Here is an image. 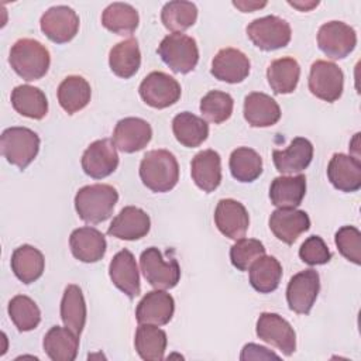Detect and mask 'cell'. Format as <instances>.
Here are the masks:
<instances>
[{
    "label": "cell",
    "mask_w": 361,
    "mask_h": 361,
    "mask_svg": "<svg viewBox=\"0 0 361 361\" xmlns=\"http://www.w3.org/2000/svg\"><path fill=\"white\" fill-rule=\"evenodd\" d=\"M344 89V73L334 62L319 59L312 63L309 73V90L317 99L333 103L338 100Z\"/></svg>",
    "instance_id": "cell-8"
},
{
    "label": "cell",
    "mask_w": 361,
    "mask_h": 361,
    "mask_svg": "<svg viewBox=\"0 0 361 361\" xmlns=\"http://www.w3.org/2000/svg\"><path fill=\"white\" fill-rule=\"evenodd\" d=\"M214 223L223 235L240 240L248 230L250 216L243 203L234 199H221L214 210Z\"/></svg>",
    "instance_id": "cell-16"
},
{
    "label": "cell",
    "mask_w": 361,
    "mask_h": 361,
    "mask_svg": "<svg viewBox=\"0 0 361 361\" xmlns=\"http://www.w3.org/2000/svg\"><path fill=\"white\" fill-rule=\"evenodd\" d=\"M257 336L276 347L283 355H292L296 350V333L293 327L289 324L278 313L264 312L259 314L257 320Z\"/></svg>",
    "instance_id": "cell-11"
},
{
    "label": "cell",
    "mask_w": 361,
    "mask_h": 361,
    "mask_svg": "<svg viewBox=\"0 0 361 361\" xmlns=\"http://www.w3.org/2000/svg\"><path fill=\"white\" fill-rule=\"evenodd\" d=\"M82 169L93 179H103L111 175L118 166L117 148L110 138L93 141L82 155Z\"/></svg>",
    "instance_id": "cell-13"
},
{
    "label": "cell",
    "mask_w": 361,
    "mask_h": 361,
    "mask_svg": "<svg viewBox=\"0 0 361 361\" xmlns=\"http://www.w3.org/2000/svg\"><path fill=\"white\" fill-rule=\"evenodd\" d=\"M172 131L179 144L186 148H195L206 141L209 135V124L206 120L189 111H182L173 117Z\"/></svg>",
    "instance_id": "cell-35"
},
{
    "label": "cell",
    "mask_w": 361,
    "mask_h": 361,
    "mask_svg": "<svg viewBox=\"0 0 361 361\" xmlns=\"http://www.w3.org/2000/svg\"><path fill=\"white\" fill-rule=\"evenodd\" d=\"M313 158V145L305 137H296L286 149H274L272 159L278 172L293 175L305 171Z\"/></svg>",
    "instance_id": "cell-22"
},
{
    "label": "cell",
    "mask_w": 361,
    "mask_h": 361,
    "mask_svg": "<svg viewBox=\"0 0 361 361\" xmlns=\"http://www.w3.org/2000/svg\"><path fill=\"white\" fill-rule=\"evenodd\" d=\"M230 172L238 182H252L262 173L261 155L248 147H240L230 155Z\"/></svg>",
    "instance_id": "cell-40"
},
{
    "label": "cell",
    "mask_w": 361,
    "mask_h": 361,
    "mask_svg": "<svg viewBox=\"0 0 361 361\" xmlns=\"http://www.w3.org/2000/svg\"><path fill=\"white\" fill-rule=\"evenodd\" d=\"M317 45L327 58L343 59L357 45L355 30L343 21L324 23L317 31Z\"/></svg>",
    "instance_id": "cell-9"
},
{
    "label": "cell",
    "mask_w": 361,
    "mask_h": 361,
    "mask_svg": "<svg viewBox=\"0 0 361 361\" xmlns=\"http://www.w3.org/2000/svg\"><path fill=\"white\" fill-rule=\"evenodd\" d=\"M247 35L251 42L262 51H275L289 44L292 37L290 25L278 16L255 18L247 25Z\"/></svg>",
    "instance_id": "cell-6"
},
{
    "label": "cell",
    "mask_w": 361,
    "mask_h": 361,
    "mask_svg": "<svg viewBox=\"0 0 361 361\" xmlns=\"http://www.w3.org/2000/svg\"><path fill=\"white\" fill-rule=\"evenodd\" d=\"M56 94L61 107L68 114H75L89 104L92 89L85 78L79 75H71L59 83Z\"/></svg>",
    "instance_id": "cell-31"
},
{
    "label": "cell",
    "mask_w": 361,
    "mask_h": 361,
    "mask_svg": "<svg viewBox=\"0 0 361 361\" xmlns=\"http://www.w3.org/2000/svg\"><path fill=\"white\" fill-rule=\"evenodd\" d=\"M320 290V278L314 269L295 274L286 288V300L292 312L309 314Z\"/></svg>",
    "instance_id": "cell-12"
},
{
    "label": "cell",
    "mask_w": 361,
    "mask_h": 361,
    "mask_svg": "<svg viewBox=\"0 0 361 361\" xmlns=\"http://www.w3.org/2000/svg\"><path fill=\"white\" fill-rule=\"evenodd\" d=\"M42 347L52 361H73L79 350V336L66 326H54L44 336Z\"/></svg>",
    "instance_id": "cell-27"
},
{
    "label": "cell",
    "mask_w": 361,
    "mask_h": 361,
    "mask_svg": "<svg viewBox=\"0 0 361 361\" xmlns=\"http://www.w3.org/2000/svg\"><path fill=\"white\" fill-rule=\"evenodd\" d=\"M233 4L240 8L243 13H250V11H254L257 8H261L264 6H267V1H262V3H255V1H233Z\"/></svg>",
    "instance_id": "cell-47"
},
{
    "label": "cell",
    "mask_w": 361,
    "mask_h": 361,
    "mask_svg": "<svg viewBox=\"0 0 361 361\" xmlns=\"http://www.w3.org/2000/svg\"><path fill=\"white\" fill-rule=\"evenodd\" d=\"M268 223L274 235L288 245L293 244L302 233L310 228L307 213L290 207H278L274 210Z\"/></svg>",
    "instance_id": "cell-18"
},
{
    "label": "cell",
    "mask_w": 361,
    "mask_h": 361,
    "mask_svg": "<svg viewBox=\"0 0 361 361\" xmlns=\"http://www.w3.org/2000/svg\"><path fill=\"white\" fill-rule=\"evenodd\" d=\"M175 312L173 298L164 289H155L147 292L138 302L135 309L137 322L164 326L168 324Z\"/></svg>",
    "instance_id": "cell-17"
},
{
    "label": "cell",
    "mask_w": 361,
    "mask_h": 361,
    "mask_svg": "<svg viewBox=\"0 0 361 361\" xmlns=\"http://www.w3.org/2000/svg\"><path fill=\"white\" fill-rule=\"evenodd\" d=\"M44 268L45 259L42 252L30 244L17 247L11 254V271L25 285L41 278Z\"/></svg>",
    "instance_id": "cell-28"
},
{
    "label": "cell",
    "mask_w": 361,
    "mask_h": 361,
    "mask_svg": "<svg viewBox=\"0 0 361 361\" xmlns=\"http://www.w3.org/2000/svg\"><path fill=\"white\" fill-rule=\"evenodd\" d=\"M39 27L48 39L56 44H65L78 34L79 16L68 6H54L41 16Z\"/></svg>",
    "instance_id": "cell-14"
},
{
    "label": "cell",
    "mask_w": 361,
    "mask_h": 361,
    "mask_svg": "<svg viewBox=\"0 0 361 361\" xmlns=\"http://www.w3.org/2000/svg\"><path fill=\"white\" fill-rule=\"evenodd\" d=\"M250 358H254V360H261V358H278V355L272 351H268V348L262 347V345H257V344H245L243 351H241V355H240V360H250Z\"/></svg>",
    "instance_id": "cell-46"
},
{
    "label": "cell",
    "mask_w": 361,
    "mask_h": 361,
    "mask_svg": "<svg viewBox=\"0 0 361 361\" xmlns=\"http://www.w3.org/2000/svg\"><path fill=\"white\" fill-rule=\"evenodd\" d=\"M299 258L312 267L323 265L331 259V252L320 235H310L302 243Z\"/></svg>",
    "instance_id": "cell-45"
},
{
    "label": "cell",
    "mask_w": 361,
    "mask_h": 361,
    "mask_svg": "<svg viewBox=\"0 0 361 361\" xmlns=\"http://www.w3.org/2000/svg\"><path fill=\"white\" fill-rule=\"evenodd\" d=\"M248 56L235 48L220 49L212 61V75L226 83H240L250 73Z\"/></svg>",
    "instance_id": "cell-21"
},
{
    "label": "cell",
    "mask_w": 361,
    "mask_h": 361,
    "mask_svg": "<svg viewBox=\"0 0 361 361\" xmlns=\"http://www.w3.org/2000/svg\"><path fill=\"white\" fill-rule=\"evenodd\" d=\"M109 275L116 288H118L130 299H134L141 292L140 274L135 258L131 251H118L109 265Z\"/></svg>",
    "instance_id": "cell-20"
},
{
    "label": "cell",
    "mask_w": 361,
    "mask_h": 361,
    "mask_svg": "<svg viewBox=\"0 0 361 361\" xmlns=\"http://www.w3.org/2000/svg\"><path fill=\"white\" fill-rule=\"evenodd\" d=\"M138 23V11L128 3H111L102 13V25L117 35H131Z\"/></svg>",
    "instance_id": "cell-36"
},
{
    "label": "cell",
    "mask_w": 361,
    "mask_h": 361,
    "mask_svg": "<svg viewBox=\"0 0 361 361\" xmlns=\"http://www.w3.org/2000/svg\"><path fill=\"white\" fill-rule=\"evenodd\" d=\"M140 267L147 282L155 289H172L180 279V267L175 258L165 261L157 247L141 252Z\"/></svg>",
    "instance_id": "cell-7"
},
{
    "label": "cell",
    "mask_w": 361,
    "mask_h": 361,
    "mask_svg": "<svg viewBox=\"0 0 361 361\" xmlns=\"http://www.w3.org/2000/svg\"><path fill=\"white\" fill-rule=\"evenodd\" d=\"M197 20V7L192 1L173 0L164 4L161 21L172 32H182L190 28Z\"/></svg>",
    "instance_id": "cell-39"
},
{
    "label": "cell",
    "mask_w": 361,
    "mask_h": 361,
    "mask_svg": "<svg viewBox=\"0 0 361 361\" xmlns=\"http://www.w3.org/2000/svg\"><path fill=\"white\" fill-rule=\"evenodd\" d=\"M8 316L18 331L34 330L41 322V310L37 303L25 296L17 295L8 302Z\"/></svg>",
    "instance_id": "cell-41"
},
{
    "label": "cell",
    "mask_w": 361,
    "mask_h": 361,
    "mask_svg": "<svg viewBox=\"0 0 361 361\" xmlns=\"http://www.w3.org/2000/svg\"><path fill=\"white\" fill-rule=\"evenodd\" d=\"M11 104L18 114L34 120H41L48 113L45 93L31 85L16 86L11 92Z\"/></svg>",
    "instance_id": "cell-32"
},
{
    "label": "cell",
    "mask_w": 361,
    "mask_h": 361,
    "mask_svg": "<svg viewBox=\"0 0 361 361\" xmlns=\"http://www.w3.org/2000/svg\"><path fill=\"white\" fill-rule=\"evenodd\" d=\"M158 55L175 73H189L199 62V48L195 38L182 34H168L158 47Z\"/></svg>",
    "instance_id": "cell-5"
},
{
    "label": "cell",
    "mask_w": 361,
    "mask_h": 361,
    "mask_svg": "<svg viewBox=\"0 0 361 361\" xmlns=\"http://www.w3.org/2000/svg\"><path fill=\"white\" fill-rule=\"evenodd\" d=\"M152 138V128L148 121L140 117L121 118L113 131V142L117 149L126 154H133L144 147Z\"/></svg>",
    "instance_id": "cell-15"
},
{
    "label": "cell",
    "mask_w": 361,
    "mask_h": 361,
    "mask_svg": "<svg viewBox=\"0 0 361 361\" xmlns=\"http://www.w3.org/2000/svg\"><path fill=\"white\" fill-rule=\"evenodd\" d=\"M8 63L20 78L31 82L47 75L51 63V55L47 47L39 41L21 38L11 47Z\"/></svg>",
    "instance_id": "cell-2"
},
{
    "label": "cell",
    "mask_w": 361,
    "mask_h": 361,
    "mask_svg": "<svg viewBox=\"0 0 361 361\" xmlns=\"http://www.w3.org/2000/svg\"><path fill=\"white\" fill-rule=\"evenodd\" d=\"M289 4L292 7H296L300 11H309L310 8L316 7L319 4V1H309V3H300V1H289Z\"/></svg>",
    "instance_id": "cell-48"
},
{
    "label": "cell",
    "mask_w": 361,
    "mask_h": 361,
    "mask_svg": "<svg viewBox=\"0 0 361 361\" xmlns=\"http://www.w3.org/2000/svg\"><path fill=\"white\" fill-rule=\"evenodd\" d=\"M39 137L27 127H10L1 133V155L21 171L25 169L39 151Z\"/></svg>",
    "instance_id": "cell-4"
},
{
    "label": "cell",
    "mask_w": 361,
    "mask_h": 361,
    "mask_svg": "<svg viewBox=\"0 0 361 361\" xmlns=\"http://www.w3.org/2000/svg\"><path fill=\"white\" fill-rule=\"evenodd\" d=\"M138 92L144 103L149 107L166 109L179 100L182 90L175 78L165 72L154 71L142 79Z\"/></svg>",
    "instance_id": "cell-10"
},
{
    "label": "cell",
    "mask_w": 361,
    "mask_h": 361,
    "mask_svg": "<svg viewBox=\"0 0 361 361\" xmlns=\"http://www.w3.org/2000/svg\"><path fill=\"white\" fill-rule=\"evenodd\" d=\"M300 78V66L296 59L283 56L269 63L267 69V79L271 89L276 94L292 93Z\"/></svg>",
    "instance_id": "cell-34"
},
{
    "label": "cell",
    "mask_w": 361,
    "mask_h": 361,
    "mask_svg": "<svg viewBox=\"0 0 361 361\" xmlns=\"http://www.w3.org/2000/svg\"><path fill=\"white\" fill-rule=\"evenodd\" d=\"M334 243L340 254L355 265L361 264V233L354 226H343L336 231Z\"/></svg>",
    "instance_id": "cell-44"
},
{
    "label": "cell",
    "mask_w": 361,
    "mask_h": 361,
    "mask_svg": "<svg viewBox=\"0 0 361 361\" xmlns=\"http://www.w3.org/2000/svg\"><path fill=\"white\" fill-rule=\"evenodd\" d=\"M233 97L228 93L220 90H210L200 100L202 116L214 124H220L228 120L233 114Z\"/></svg>",
    "instance_id": "cell-42"
},
{
    "label": "cell",
    "mask_w": 361,
    "mask_h": 361,
    "mask_svg": "<svg viewBox=\"0 0 361 361\" xmlns=\"http://www.w3.org/2000/svg\"><path fill=\"white\" fill-rule=\"evenodd\" d=\"M244 118L251 127H271L281 118L276 100L262 92H252L244 99Z\"/></svg>",
    "instance_id": "cell-26"
},
{
    "label": "cell",
    "mask_w": 361,
    "mask_h": 361,
    "mask_svg": "<svg viewBox=\"0 0 361 361\" xmlns=\"http://www.w3.org/2000/svg\"><path fill=\"white\" fill-rule=\"evenodd\" d=\"M166 333L155 324L141 323L135 330L134 347L145 361H161L166 350Z\"/></svg>",
    "instance_id": "cell-33"
},
{
    "label": "cell",
    "mask_w": 361,
    "mask_h": 361,
    "mask_svg": "<svg viewBox=\"0 0 361 361\" xmlns=\"http://www.w3.org/2000/svg\"><path fill=\"white\" fill-rule=\"evenodd\" d=\"M330 183L341 192H357L361 188V162L355 157L334 154L327 165Z\"/></svg>",
    "instance_id": "cell-24"
},
{
    "label": "cell",
    "mask_w": 361,
    "mask_h": 361,
    "mask_svg": "<svg viewBox=\"0 0 361 361\" xmlns=\"http://www.w3.org/2000/svg\"><path fill=\"white\" fill-rule=\"evenodd\" d=\"M61 319L73 333L80 336L86 323V302L78 285H68L61 300Z\"/></svg>",
    "instance_id": "cell-37"
},
{
    "label": "cell",
    "mask_w": 361,
    "mask_h": 361,
    "mask_svg": "<svg viewBox=\"0 0 361 361\" xmlns=\"http://www.w3.org/2000/svg\"><path fill=\"white\" fill-rule=\"evenodd\" d=\"M306 193L305 175L278 176L269 186L271 203L276 207H298Z\"/></svg>",
    "instance_id": "cell-30"
},
{
    "label": "cell",
    "mask_w": 361,
    "mask_h": 361,
    "mask_svg": "<svg viewBox=\"0 0 361 361\" xmlns=\"http://www.w3.org/2000/svg\"><path fill=\"white\" fill-rule=\"evenodd\" d=\"M190 175L195 185L206 193L216 190L221 182V158L213 149L197 152L190 162Z\"/></svg>",
    "instance_id": "cell-25"
},
{
    "label": "cell",
    "mask_w": 361,
    "mask_h": 361,
    "mask_svg": "<svg viewBox=\"0 0 361 361\" xmlns=\"http://www.w3.org/2000/svg\"><path fill=\"white\" fill-rule=\"evenodd\" d=\"M141 65V52L135 38H127L117 42L109 54V66L111 72L123 79H128L137 73Z\"/></svg>",
    "instance_id": "cell-29"
},
{
    "label": "cell",
    "mask_w": 361,
    "mask_h": 361,
    "mask_svg": "<svg viewBox=\"0 0 361 361\" xmlns=\"http://www.w3.org/2000/svg\"><path fill=\"white\" fill-rule=\"evenodd\" d=\"M69 247L72 255L86 264L100 261L107 248L106 238L102 231L94 227H79L75 228L69 237Z\"/></svg>",
    "instance_id": "cell-23"
},
{
    "label": "cell",
    "mask_w": 361,
    "mask_h": 361,
    "mask_svg": "<svg viewBox=\"0 0 361 361\" xmlns=\"http://www.w3.org/2000/svg\"><path fill=\"white\" fill-rule=\"evenodd\" d=\"M250 283L259 293L274 292L282 278V265L272 255H262L250 267Z\"/></svg>",
    "instance_id": "cell-38"
},
{
    "label": "cell",
    "mask_w": 361,
    "mask_h": 361,
    "mask_svg": "<svg viewBox=\"0 0 361 361\" xmlns=\"http://www.w3.org/2000/svg\"><path fill=\"white\" fill-rule=\"evenodd\" d=\"M151 228L149 216L140 207L126 206L113 219L107 228V234L118 240L134 241L148 234Z\"/></svg>",
    "instance_id": "cell-19"
},
{
    "label": "cell",
    "mask_w": 361,
    "mask_h": 361,
    "mask_svg": "<svg viewBox=\"0 0 361 361\" xmlns=\"http://www.w3.org/2000/svg\"><path fill=\"white\" fill-rule=\"evenodd\" d=\"M265 255V247L259 240L255 238H240L230 248V259L234 268L238 271H248L250 267L259 257Z\"/></svg>",
    "instance_id": "cell-43"
},
{
    "label": "cell",
    "mask_w": 361,
    "mask_h": 361,
    "mask_svg": "<svg viewBox=\"0 0 361 361\" xmlns=\"http://www.w3.org/2000/svg\"><path fill=\"white\" fill-rule=\"evenodd\" d=\"M140 178L155 193L169 192L179 180V164L168 149L148 151L140 164Z\"/></svg>",
    "instance_id": "cell-1"
},
{
    "label": "cell",
    "mask_w": 361,
    "mask_h": 361,
    "mask_svg": "<svg viewBox=\"0 0 361 361\" xmlns=\"http://www.w3.org/2000/svg\"><path fill=\"white\" fill-rule=\"evenodd\" d=\"M118 200L116 188L106 183L83 186L75 196V209L78 216L90 224L107 220Z\"/></svg>",
    "instance_id": "cell-3"
}]
</instances>
